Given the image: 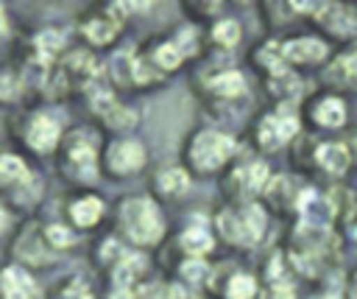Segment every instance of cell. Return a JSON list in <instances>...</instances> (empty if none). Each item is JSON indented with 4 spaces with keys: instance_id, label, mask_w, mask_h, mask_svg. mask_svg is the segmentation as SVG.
<instances>
[{
    "instance_id": "obj_1",
    "label": "cell",
    "mask_w": 357,
    "mask_h": 299,
    "mask_svg": "<svg viewBox=\"0 0 357 299\" xmlns=\"http://www.w3.org/2000/svg\"><path fill=\"white\" fill-rule=\"evenodd\" d=\"M218 235L234 249H254L268 232V212L257 201H231L215 215Z\"/></svg>"
},
{
    "instance_id": "obj_2",
    "label": "cell",
    "mask_w": 357,
    "mask_h": 299,
    "mask_svg": "<svg viewBox=\"0 0 357 299\" xmlns=\"http://www.w3.org/2000/svg\"><path fill=\"white\" fill-rule=\"evenodd\" d=\"M301 120L310 134L318 137H340L351 126V101L349 95L332 89H315L301 103Z\"/></svg>"
},
{
    "instance_id": "obj_3",
    "label": "cell",
    "mask_w": 357,
    "mask_h": 299,
    "mask_svg": "<svg viewBox=\"0 0 357 299\" xmlns=\"http://www.w3.org/2000/svg\"><path fill=\"white\" fill-rule=\"evenodd\" d=\"M310 31L324 36L332 48L357 42V0H312L310 6Z\"/></svg>"
},
{
    "instance_id": "obj_4",
    "label": "cell",
    "mask_w": 357,
    "mask_h": 299,
    "mask_svg": "<svg viewBox=\"0 0 357 299\" xmlns=\"http://www.w3.org/2000/svg\"><path fill=\"white\" fill-rule=\"evenodd\" d=\"M301 134H304L301 106H287V103H276L273 109L259 115V120L254 126L257 148L265 151V154H273V151L296 145V140Z\"/></svg>"
},
{
    "instance_id": "obj_5",
    "label": "cell",
    "mask_w": 357,
    "mask_h": 299,
    "mask_svg": "<svg viewBox=\"0 0 357 299\" xmlns=\"http://www.w3.org/2000/svg\"><path fill=\"white\" fill-rule=\"evenodd\" d=\"M120 229L131 243L153 246L165 232V221H162L159 207L151 198L137 196V198H126L120 204Z\"/></svg>"
},
{
    "instance_id": "obj_6",
    "label": "cell",
    "mask_w": 357,
    "mask_h": 299,
    "mask_svg": "<svg viewBox=\"0 0 357 299\" xmlns=\"http://www.w3.org/2000/svg\"><path fill=\"white\" fill-rule=\"evenodd\" d=\"M237 154V140L220 129H201L192 134L190 145H187V159L192 165V170L198 173H215L223 165L231 162V156Z\"/></svg>"
},
{
    "instance_id": "obj_7",
    "label": "cell",
    "mask_w": 357,
    "mask_h": 299,
    "mask_svg": "<svg viewBox=\"0 0 357 299\" xmlns=\"http://www.w3.org/2000/svg\"><path fill=\"white\" fill-rule=\"evenodd\" d=\"M332 45L318 36L315 31H298V34H290L282 39V53H284V61L290 70L301 73V70H321L329 56H332Z\"/></svg>"
},
{
    "instance_id": "obj_8",
    "label": "cell",
    "mask_w": 357,
    "mask_h": 299,
    "mask_svg": "<svg viewBox=\"0 0 357 299\" xmlns=\"http://www.w3.org/2000/svg\"><path fill=\"white\" fill-rule=\"evenodd\" d=\"M318 84L321 89H332L340 95L357 92V42L332 50L329 61L318 70Z\"/></svg>"
},
{
    "instance_id": "obj_9",
    "label": "cell",
    "mask_w": 357,
    "mask_h": 299,
    "mask_svg": "<svg viewBox=\"0 0 357 299\" xmlns=\"http://www.w3.org/2000/svg\"><path fill=\"white\" fill-rule=\"evenodd\" d=\"M271 179L273 176L265 159H245L231 168L226 179V193L231 201H257V196H265Z\"/></svg>"
},
{
    "instance_id": "obj_10",
    "label": "cell",
    "mask_w": 357,
    "mask_h": 299,
    "mask_svg": "<svg viewBox=\"0 0 357 299\" xmlns=\"http://www.w3.org/2000/svg\"><path fill=\"white\" fill-rule=\"evenodd\" d=\"M265 196H268V204L276 212H296V215H304L310 201L315 198V193L304 187L301 176H287V173L273 176Z\"/></svg>"
},
{
    "instance_id": "obj_11",
    "label": "cell",
    "mask_w": 357,
    "mask_h": 299,
    "mask_svg": "<svg viewBox=\"0 0 357 299\" xmlns=\"http://www.w3.org/2000/svg\"><path fill=\"white\" fill-rule=\"evenodd\" d=\"M61 170L73 179V182H95L98 176V156H95V145L84 131H75L67 145H64V159H61Z\"/></svg>"
},
{
    "instance_id": "obj_12",
    "label": "cell",
    "mask_w": 357,
    "mask_h": 299,
    "mask_svg": "<svg viewBox=\"0 0 357 299\" xmlns=\"http://www.w3.org/2000/svg\"><path fill=\"white\" fill-rule=\"evenodd\" d=\"M100 75L95 56H89L86 50H75L64 59V64L59 67V73L50 78V89L53 92H64L70 87H89L95 78Z\"/></svg>"
},
{
    "instance_id": "obj_13",
    "label": "cell",
    "mask_w": 357,
    "mask_h": 299,
    "mask_svg": "<svg viewBox=\"0 0 357 299\" xmlns=\"http://www.w3.org/2000/svg\"><path fill=\"white\" fill-rule=\"evenodd\" d=\"M142 165H145V148H142L139 140L123 137V140L109 143V148H106V170L112 176H128V173L139 170Z\"/></svg>"
},
{
    "instance_id": "obj_14",
    "label": "cell",
    "mask_w": 357,
    "mask_h": 299,
    "mask_svg": "<svg viewBox=\"0 0 357 299\" xmlns=\"http://www.w3.org/2000/svg\"><path fill=\"white\" fill-rule=\"evenodd\" d=\"M59 134H61V126L47 112H33L25 123V143L33 151H50L59 143Z\"/></svg>"
},
{
    "instance_id": "obj_15",
    "label": "cell",
    "mask_w": 357,
    "mask_h": 299,
    "mask_svg": "<svg viewBox=\"0 0 357 299\" xmlns=\"http://www.w3.org/2000/svg\"><path fill=\"white\" fill-rule=\"evenodd\" d=\"M265 87L271 92V98L276 103H287V106H301L304 103V78L301 73L296 70H287L282 75H273V78H265Z\"/></svg>"
},
{
    "instance_id": "obj_16",
    "label": "cell",
    "mask_w": 357,
    "mask_h": 299,
    "mask_svg": "<svg viewBox=\"0 0 357 299\" xmlns=\"http://www.w3.org/2000/svg\"><path fill=\"white\" fill-rule=\"evenodd\" d=\"M206 89L218 101H240V98H245L248 84L240 70H218L206 78Z\"/></svg>"
},
{
    "instance_id": "obj_17",
    "label": "cell",
    "mask_w": 357,
    "mask_h": 299,
    "mask_svg": "<svg viewBox=\"0 0 357 299\" xmlns=\"http://www.w3.org/2000/svg\"><path fill=\"white\" fill-rule=\"evenodd\" d=\"M0 293L3 299H36L39 288L22 265H8L0 271Z\"/></svg>"
},
{
    "instance_id": "obj_18",
    "label": "cell",
    "mask_w": 357,
    "mask_h": 299,
    "mask_svg": "<svg viewBox=\"0 0 357 299\" xmlns=\"http://www.w3.org/2000/svg\"><path fill=\"white\" fill-rule=\"evenodd\" d=\"M251 61L254 67L265 75V78H273V75H282L287 73V61H284V53H282V39H265L254 48L251 53Z\"/></svg>"
},
{
    "instance_id": "obj_19",
    "label": "cell",
    "mask_w": 357,
    "mask_h": 299,
    "mask_svg": "<svg viewBox=\"0 0 357 299\" xmlns=\"http://www.w3.org/2000/svg\"><path fill=\"white\" fill-rule=\"evenodd\" d=\"M312 0H273L262 6V14L268 17L271 25H290V22H307Z\"/></svg>"
},
{
    "instance_id": "obj_20",
    "label": "cell",
    "mask_w": 357,
    "mask_h": 299,
    "mask_svg": "<svg viewBox=\"0 0 357 299\" xmlns=\"http://www.w3.org/2000/svg\"><path fill=\"white\" fill-rule=\"evenodd\" d=\"M81 31H84V36H86L92 45H106V42H112V39L117 36L120 20H117L112 11H106V14H92V17H86V20L81 22Z\"/></svg>"
},
{
    "instance_id": "obj_21",
    "label": "cell",
    "mask_w": 357,
    "mask_h": 299,
    "mask_svg": "<svg viewBox=\"0 0 357 299\" xmlns=\"http://www.w3.org/2000/svg\"><path fill=\"white\" fill-rule=\"evenodd\" d=\"M259 282L248 271H229L226 279L220 282L223 299H259Z\"/></svg>"
},
{
    "instance_id": "obj_22",
    "label": "cell",
    "mask_w": 357,
    "mask_h": 299,
    "mask_svg": "<svg viewBox=\"0 0 357 299\" xmlns=\"http://www.w3.org/2000/svg\"><path fill=\"white\" fill-rule=\"evenodd\" d=\"M145 257L142 254H134V251H126L114 265H112V279L117 288H134L142 274H145Z\"/></svg>"
},
{
    "instance_id": "obj_23",
    "label": "cell",
    "mask_w": 357,
    "mask_h": 299,
    "mask_svg": "<svg viewBox=\"0 0 357 299\" xmlns=\"http://www.w3.org/2000/svg\"><path fill=\"white\" fill-rule=\"evenodd\" d=\"M28 182H31L28 165L14 154H0V187L3 190H17Z\"/></svg>"
},
{
    "instance_id": "obj_24",
    "label": "cell",
    "mask_w": 357,
    "mask_h": 299,
    "mask_svg": "<svg viewBox=\"0 0 357 299\" xmlns=\"http://www.w3.org/2000/svg\"><path fill=\"white\" fill-rule=\"evenodd\" d=\"M178 243H181V249H184L187 257H204V254L212 251V243H215V240H212V235H209L206 226L192 224V226H187V229L181 232Z\"/></svg>"
},
{
    "instance_id": "obj_25",
    "label": "cell",
    "mask_w": 357,
    "mask_h": 299,
    "mask_svg": "<svg viewBox=\"0 0 357 299\" xmlns=\"http://www.w3.org/2000/svg\"><path fill=\"white\" fill-rule=\"evenodd\" d=\"M45 243H47L45 232L28 229L25 235L17 238V249H14V251H17V257H20L22 263L33 265V263H42V260H45Z\"/></svg>"
},
{
    "instance_id": "obj_26",
    "label": "cell",
    "mask_w": 357,
    "mask_h": 299,
    "mask_svg": "<svg viewBox=\"0 0 357 299\" xmlns=\"http://www.w3.org/2000/svg\"><path fill=\"white\" fill-rule=\"evenodd\" d=\"M156 190L162 193V196H167V198H176V196H181L187 187H190V179H187V173L181 170V168H176V165H170V168H162L159 173H156Z\"/></svg>"
},
{
    "instance_id": "obj_27",
    "label": "cell",
    "mask_w": 357,
    "mask_h": 299,
    "mask_svg": "<svg viewBox=\"0 0 357 299\" xmlns=\"http://www.w3.org/2000/svg\"><path fill=\"white\" fill-rule=\"evenodd\" d=\"M100 212H103V204H100V198H95V196H81V198H75L73 207H70V218H73V224H78V226H92V224H98Z\"/></svg>"
},
{
    "instance_id": "obj_28",
    "label": "cell",
    "mask_w": 357,
    "mask_h": 299,
    "mask_svg": "<svg viewBox=\"0 0 357 299\" xmlns=\"http://www.w3.org/2000/svg\"><path fill=\"white\" fill-rule=\"evenodd\" d=\"M209 36H212V42H215L218 48H223V50H231V48L240 42V36H243V28H240V22H237V20H218Z\"/></svg>"
},
{
    "instance_id": "obj_29",
    "label": "cell",
    "mask_w": 357,
    "mask_h": 299,
    "mask_svg": "<svg viewBox=\"0 0 357 299\" xmlns=\"http://www.w3.org/2000/svg\"><path fill=\"white\" fill-rule=\"evenodd\" d=\"M181 59H184V53H181V48H178L176 39L159 42V45L153 48V53H151V61H153L159 70H173V67L181 64Z\"/></svg>"
},
{
    "instance_id": "obj_30",
    "label": "cell",
    "mask_w": 357,
    "mask_h": 299,
    "mask_svg": "<svg viewBox=\"0 0 357 299\" xmlns=\"http://www.w3.org/2000/svg\"><path fill=\"white\" fill-rule=\"evenodd\" d=\"M61 45H64V34L61 31H45V34H39L33 39V48H36V56H39L42 64H50L56 59V53L61 50Z\"/></svg>"
},
{
    "instance_id": "obj_31",
    "label": "cell",
    "mask_w": 357,
    "mask_h": 299,
    "mask_svg": "<svg viewBox=\"0 0 357 299\" xmlns=\"http://www.w3.org/2000/svg\"><path fill=\"white\" fill-rule=\"evenodd\" d=\"M134 61H137V53L134 50H120L114 53L112 59V75L117 84H134Z\"/></svg>"
},
{
    "instance_id": "obj_32",
    "label": "cell",
    "mask_w": 357,
    "mask_h": 299,
    "mask_svg": "<svg viewBox=\"0 0 357 299\" xmlns=\"http://www.w3.org/2000/svg\"><path fill=\"white\" fill-rule=\"evenodd\" d=\"M178 274H181V279H184V282L201 285V282H206V279L212 277V268H209V265H206L201 257H187V260L181 263Z\"/></svg>"
},
{
    "instance_id": "obj_33",
    "label": "cell",
    "mask_w": 357,
    "mask_h": 299,
    "mask_svg": "<svg viewBox=\"0 0 357 299\" xmlns=\"http://www.w3.org/2000/svg\"><path fill=\"white\" fill-rule=\"evenodd\" d=\"M103 120L112 126V129H131L137 120H139V115L134 112V109H128V106H112L106 115H103Z\"/></svg>"
},
{
    "instance_id": "obj_34",
    "label": "cell",
    "mask_w": 357,
    "mask_h": 299,
    "mask_svg": "<svg viewBox=\"0 0 357 299\" xmlns=\"http://www.w3.org/2000/svg\"><path fill=\"white\" fill-rule=\"evenodd\" d=\"M259 299H298V293L290 279H279V282H265V288L259 291Z\"/></svg>"
},
{
    "instance_id": "obj_35",
    "label": "cell",
    "mask_w": 357,
    "mask_h": 299,
    "mask_svg": "<svg viewBox=\"0 0 357 299\" xmlns=\"http://www.w3.org/2000/svg\"><path fill=\"white\" fill-rule=\"evenodd\" d=\"M139 299H184L181 285H148L139 288Z\"/></svg>"
},
{
    "instance_id": "obj_36",
    "label": "cell",
    "mask_w": 357,
    "mask_h": 299,
    "mask_svg": "<svg viewBox=\"0 0 357 299\" xmlns=\"http://www.w3.org/2000/svg\"><path fill=\"white\" fill-rule=\"evenodd\" d=\"M53 299H95V296H92V291H89L81 279H67V282L56 291Z\"/></svg>"
},
{
    "instance_id": "obj_37",
    "label": "cell",
    "mask_w": 357,
    "mask_h": 299,
    "mask_svg": "<svg viewBox=\"0 0 357 299\" xmlns=\"http://www.w3.org/2000/svg\"><path fill=\"white\" fill-rule=\"evenodd\" d=\"M45 238H47V246H50V249H67V246L75 240L73 232H67V226H59V224L47 226V229H45Z\"/></svg>"
},
{
    "instance_id": "obj_38",
    "label": "cell",
    "mask_w": 357,
    "mask_h": 299,
    "mask_svg": "<svg viewBox=\"0 0 357 299\" xmlns=\"http://www.w3.org/2000/svg\"><path fill=\"white\" fill-rule=\"evenodd\" d=\"M20 89H22V84L14 73H0V101H17Z\"/></svg>"
},
{
    "instance_id": "obj_39",
    "label": "cell",
    "mask_w": 357,
    "mask_h": 299,
    "mask_svg": "<svg viewBox=\"0 0 357 299\" xmlns=\"http://www.w3.org/2000/svg\"><path fill=\"white\" fill-rule=\"evenodd\" d=\"M340 293H343V299H357V265H351V268L343 274Z\"/></svg>"
},
{
    "instance_id": "obj_40",
    "label": "cell",
    "mask_w": 357,
    "mask_h": 299,
    "mask_svg": "<svg viewBox=\"0 0 357 299\" xmlns=\"http://www.w3.org/2000/svg\"><path fill=\"white\" fill-rule=\"evenodd\" d=\"M340 137H343V143H346V148H349V154H351V162H354V168H357V123H351Z\"/></svg>"
},
{
    "instance_id": "obj_41",
    "label": "cell",
    "mask_w": 357,
    "mask_h": 299,
    "mask_svg": "<svg viewBox=\"0 0 357 299\" xmlns=\"http://www.w3.org/2000/svg\"><path fill=\"white\" fill-rule=\"evenodd\" d=\"M109 299H139V288H117Z\"/></svg>"
},
{
    "instance_id": "obj_42",
    "label": "cell",
    "mask_w": 357,
    "mask_h": 299,
    "mask_svg": "<svg viewBox=\"0 0 357 299\" xmlns=\"http://www.w3.org/2000/svg\"><path fill=\"white\" fill-rule=\"evenodd\" d=\"M312 299H343V293H340V288L337 291H318Z\"/></svg>"
},
{
    "instance_id": "obj_43",
    "label": "cell",
    "mask_w": 357,
    "mask_h": 299,
    "mask_svg": "<svg viewBox=\"0 0 357 299\" xmlns=\"http://www.w3.org/2000/svg\"><path fill=\"white\" fill-rule=\"evenodd\" d=\"M8 31V20H6V11H3V6H0V36Z\"/></svg>"
},
{
    "instance_id": "obj_44",
    "label": "cell",
    "mask_w": 357,
    "mask_h": 299,
    "mask_svg": "<svg viewBox=\"0 0 357 299\" xmlns=\"http://www.w3.org/2000/svg\"><path fill=\"white\" fill-rule=\"evenodd\" d=\"M3 229H6V212L0 210V232H3Z\"/></svg>"
},
{
    "instance_id": "obj_45",
    "label": "cell",
    "mask_w": 357,
    "mask_h": 299,
    "mask_svg": "<svg viewBox=\"0 0 357 299\" xmlns=\"http://www.w3.org/2000/svg\"><path fill=\"white\" fill-rule=\"evenodd\" d=\"M0 299H3V293H0Z\"/></svg>"
}]
</instances>
